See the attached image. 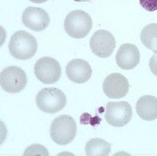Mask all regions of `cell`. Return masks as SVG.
<instances>
[{"instance_id": "6da1fadb", "label": "cell", "mask_w": 157, "mask_h": 156, "mask_svg": "<svg viewBox=\"0 0 157 156\" xmlns=\"http://www.w3.org/2000/svg\"><path fill=\"white\" fill-rule=\"evenodd\" d=\"M9 49L13 57L19 60H27L35 55L38 43L32 34L24 30H19L10 38Z\"/></svg>"}, {"instance_id": "7a4b0ae2", "label": "cell", "mask_w": 157, "mask_h": 156, "mask_svg": "<svg viewBox=\"0 0 157 156\" xmlns=\"http://www.w3.org/2000/svg\"><path fill=\"white\" fill-rule=\"evenodd\" d=\"M63 27L67 34L73 39H84L92 29V18L83 10H74L66 16Z\"/></svg>"}, {"instance_id": "3957f363", "label": "cell", "mask_w": 157, "mask_h": 156, "mask_svg": "<svg viewBox=\"0 0 157 156\" xmlns=\"http://www.w3.org/2000/svg\"><path fill=\"white\" fill-rule=\"evenodd\" d=\"M77 126L75 120L70 115H60L55 118L50 126V136L55 143L59 145L70 144L75 138Z\"/></svg>"}, {"instance_id": "277c9868", "label": "cell", "mask_w": 157, "mask_h": 156, "mask_svg": "<svg viewBox=\"0 0 157 156\" xmlns=\"http://www.w3.org/2000/svg\"><path fill=\"white\" fill-rule=\"evenodd\" d=\"M67 103L65 94L57 88H44L36 97L37 107L47 114H55L62 110Z\"/></svg>"}, {"instance_id": "5b68a950", "label": "cell", "mask_w": 157, "mask_h": 156, "mask_svg": "<svg viewBox=\"0 0 157 156\" xmlns=\"http://www.w3.org/2000/svg\"><path fill=\"white\" fill-rule=\"evenodd\" d=\"M27 82V75L19 67H7L0 74L1 87L4 91L9 93L21 92L26 86Z\"/></svg>"}, {"instance_id": "8992f818", "label": "cell", "mask_w": 157, "mask_h": 156, "mask_svg": "<svg viewBox=\"0 0 157 156\" xmlns=\"http://www.w3.org/2000/svg\"><path fill=\"white\" fill-rule=\"evenodd\" d=\"M34 74L40 82L52 84L59 80L62 69L57 60L50 57H44L37 60L34 65Z\"/></svg>"}, {"instance_id": "52a82bcc", "label": "cell", "mask_w": 157, "mask_h": 156, "mask_svg": "<svg viewBox=\"0 0 157 156\" xmlns=\"http://www.w3.org/2000/svg\"><path fill=\"white\" fill-rule=\"evenodd\" d=\"M133 115L132 108L126 101L109 102L106 105L105 118L113 127H123L130 123Z\"/></svg>"}, {"instance_id": "ba28073f", "label": "cell", "mask_w": 157, "mask_h": 156, "mask_svg": "<svg viewBox=\"0 0 157 156\" xmlns=\"http://www.w3.org/2000/svg\"><path fill=\"white\" fill-rule=\"evenodd\" d=\"M116 41L114 35L107 30L100 29L94 32L90 41L91 51L97 57L109 58L115 48Z\"/></svg>"}, {"instance_id": "9c48e42d", "label": "cell", "mask_w": 157, "mask_h": 156, "mask_svg": "<svg viewBox=\"0 0 157 156\" xmlns=\"http://www.w3.org/2000/svg\"><path fill=\"white\" fill-rule=\"evenodd\" d=\"M130 89L129 81L124 75L113 73L108 75L103 84V90L109 99H121L126 96Z\"/></svg>"}, {"instance_id": "30bf717a", "label": "cell", "mask_w": 157, "mask_h": 156, "mask_svg": "<svg viewBox=\"0 0 157 156\" xmlns=\"http://www.w3.org/2000/svg\"><path fill=\"white\" fill-rule=\"evenodd\" d=\"M22 22L25 27L33 31L40 32L47 29L50 18L48 13L41 8L28 7L23 13Z\"/></svg>"}, {"instance_id": "8fae6325", "label": "cell", "mask_w": 157, "mask_h": 156, "mask_svg": "<svg viewBox=\"0 0 157 156\" xmlns=\"http://www.w3.org/2000/svg\"><path fill=\"white\" fill-rule=\"evenodd\" d=\"M140 54L139 48L132 44H124L119 48L115 55V61L121 69L130 70L135 69L140 63Z\"/></svg>"}, {"instance_id": "7c38bea8", "label": "cell", "mask_w": 157, "mask_h": 156, "mask_svg": "<svg viewBox=\"0 0 157 156\" xmlns=\"http://www.w3.org/2000/svg\"><path fill=\"white\" fill-rule=\"evenodd\" d=\"M66 74L70 80L75 84H84L90 80L92 69L87 61L80 59L71 60L66 66Z\"/></svg>"}, {"instance_id": "4fadbf2b", "label": "cell", "mask_w": 157, "mask_h": 156, "mask_svg": "<svg viewBox=\"0 0 157 156\" xmlns=\"http://www.w3.org/2000/svg\"><path fill=\"white\" fill-rule=\"evenodd\" d=\"M136 112L142 120L152 121L157 119V98L153 95H144L136 103Z\"/></svg>"}, {"instance_id": "5bb4252c", "label": "cell", "mask_w": 157, "mask_h": 156, "mask_svg": "<svg viewBox=\"0 0 157 156\" xmlns=\"http://www.w3.org/2000/svg\"><path fill=\"white\" fill-rule=\"evenodd\" d=\"M111 151V145L102 139H92L85 145L87 156H108Z\"/></svg>"}, {"instance_id": "9a60e30c", "label": "cell", "mask_w": 157, "mask_h": 156, "mask_svg": "<svg viewBox=\"0 0 157 156\" xmlns=\"http://www.w3.org/2000/svg\"><path fill=\"white\" fill-rule=\"evenodd\" d=\"M140 40L145 47L157 53V24H151L143 28Z\"/></svg>"}, {"instance_id": "2e32d148", "label": "cell", "mask_w": 157, "mask_h": 156, "mask_svg": "<svg viewBox=\"0 0 157 156\" xmlns=\"http://www.w3.org/2000/svg\"><path fill=\"white\" fill-rule=\"evenodd\" d=\"M24 155H48V151L44 146L40 144H33L24 151Z\"/></svg>"}, {"instance_id": "e0dca14e", "label": "cell", "mask_w": 157, "mask_h": 156, "mask_svg": "<svg viewBox=\"0 0 157 156\" xmlns=\"http://www.w3.org/2000/svg\"><path fill=\"white\" fill-rule=\"evenodd\" d=\"M139 2L140 6L146 11L154 12L157 10V0H139Z\"/></svg>"}, {"instance_id": "ac0fdd59", "label": "cell", "mask_w": 157, "mask_h": 156, "mask_svg": "<svg viewBox=\"0 0 157 156\" xmlns=\"http://www.w3.org/2000/svg\"><path fill=\"white\" fill-rule=\"evenodd\" d=\"M149 66L152 74L157 76V53H155L154 55L151 58V60L149 62Z\"/></svg>"}, {"instance_id": "d6986e66", "label": "cell", "mask_w": 157, "mask_h": 156, "mask_svg": "<svg viewBox=\"0 0 157 156\" xmlns=\"http://www.w3.org/2000/svg\"><path fill=\"white\" fill-rule=\"evenodd\" d=\"M30 1L34 3H43L47 2L48 0H30Z\"/></svg>"}]
</instances>
